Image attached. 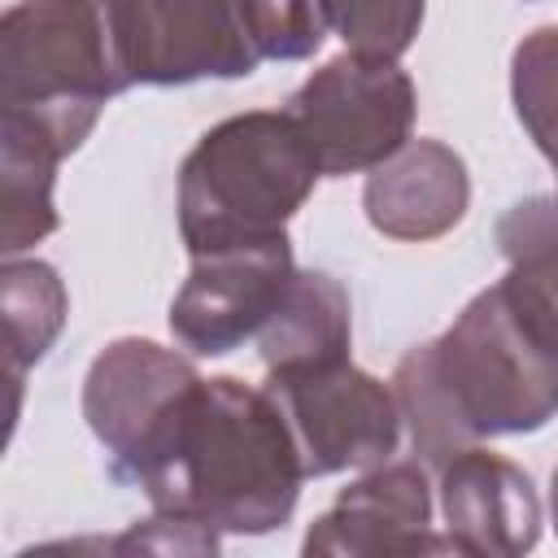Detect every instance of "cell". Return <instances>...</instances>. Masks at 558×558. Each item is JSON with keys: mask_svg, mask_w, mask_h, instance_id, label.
I'll list each match as a JSON object with an SVG mask.
<instances>
[{"mask_svg": "<svg viewBox=\"0 0 558 558\" xmlns=\"http://www.w3.org/2000/svg\"><path fill=\"white\" fill-rule=\"evenodd\" d=\"M301 445L275 392L235 375L196 379L153 445L135 488L148 506L218 536H266L296 510Z\"/></svg>", "mask_w": 558, "mask_h": 558, "instance_id": "6da1fadb", "label": "cell"}, {"mask_svg": "<svg viewBox=\"0 0 558 558\" xmlns=\"http://www.w3.org/2000/svg\"><path fill=\"white\" fill-rule=\"evenodd\" d=\"M427 353L475 440L541 432L558 414V270L510 266Z\"/></svg>", "mask_w": 558, "mask_h": 558, "instance_id": "7a4b0ae2", "label": "cell"}, {"mask_svg": "<svg viewBox=\"0 0 558 558\" xmlns=\"http://www.w3.org/2000/svg\"><path fill=\"white\" fill-rule=\"evenodd\" d=\"M323 179L288 109H248L209 126L179 166V235L192 257L288 235Z\"/></svg>", "mask_w": 558, "mask_h": 558, "instance_id": "3957f363", "label": "cell"}, {"mask_svg": "<svg viewBox=\"0 0 558 558\" xmlns=\"http://www.w3.org/2000/svg\"><path fill=\"white\" fill-rule=\"evenodd\" d=\"M131 87L113 0H17L0 17V113L39 126L65 157Z\"/></svg>", "mask_w": 558, "mask_h": 558, "instance_id": "277c9868", "label": "cell"}, {"mask_svg": "<svg viewBox=\"0 0 558 558\" xmlns=\"http://www.w3.org/2000/svg\"><path fill=\"white\" fill-rule=\"evenodd\" d=\"M323 179L371 174L397 148H405L418 118L414 78L392 57L344 52L318 65L288 100Z\"/></svg>", "mask_w": 558, "mask_h": 558, "instance_id": "5b68a950", "label": "cell"}, {"mask_svg": "<svg viewBox=\"0 0 558 558\" xmlns=\"http://www.w3.org/2000/svg\"><path fill=\"white\" fill-rule=\"evenodd\" d=\"M266 388L292 423L310 480L336 471H371L401 445L405 423L392 384L366 375L349 357L310 371H275L266 375Z\"/></svg>", "mask_w": 558, "mask_h": 558, "instance_id": "8992f818", "label": "cell"}, {"mask_svg": "<svg viewBox=\"0 0 558 558\" xmlns=\"http://www.w3.org/2000/svg\"><path fill=\"white\" fill-rule=\"evenodd\" d=\"M196 379L201 371L183 353L140 336H122L92 357L83 379V418L118 484L140 480L153 445Z\"/></svg>", "mask_w": 558, "mask_h": 558, "instance_id": "52a82bcc", "label": "cell"}, {"mask_svg": "<svg viewBox=\"0 0 558 558\" xmlns=\"http://www.w3.org/2000/svg\"><path fill=\"white\" fill-rule=\"evenodd\" d=\"M131 87L248 78L262 61L240 0H113Z\"/></svg>", "mask_w": 558, "mask_h": 558, "instance_id": "ba28073f", "label": "cell"}, {"mask_svg": "<svg viewBox=\"0 0 558 558\" xmlns=\"http://www.w3.org/2000/svg\"><path fill=\"white\" fill-rule=\"evenodd\" d=\"M292 275L296 262L288 235L192 257V270L170 301V336L196 357H222L244 340H257Z\"/></svg>", "mask_w": 558, "mask_h": 558, "instance_id": "9c48e42d", "label": "cell"}, {"mask_svg": "<svg viewBox=\"0 0 558 558\" xmlns=\"http://www.w3.org/2000/svg\"><path fill=\"white\" fill-rule=\"evenodd\" d=\"M432 480L427 466L414 462H379L362 480H353L331 510H323L301 549L305 554H453L449 536L432 527Z\"/></svg>", "mask_w": 558, "mask_h": 558, "instance_id": "30bf717a", "label": "cell"}, {"mask_svg": "<svg viewBox=\"0 0 558 558\" xmlns=\"http://www.w3.org/2000/svg\"><path fill=\"white\" fill-rule=\"evenodd\" d=\"M440 519L453 554L523 558L541 541V497L523 466L471 445L436 471Z\"/></svg>", "mask_w": 558, "mask_h": 558, "instance_id": "8fae6325", "label": "cell"}, {"mask_svg": "<svg viewBox=\"0 0 558 558\" xmlns=\"http://www.w3.org/2000/svg\"><path fill=\"white\" fill-rule=\"evenodd\" d=\"M471 205L466 161L440 140H410L366 174L362 209L388 240L427 244L449 235Z\"/></svg>", "mask_w": 558, "mask_h": 558, "instance_id": "7c38bea8", "label": "cell"}, {"mask_svg": "<svg viewBox=\"0 0 558 558\" xmlns=\"http://www.w3.org/2000/svg\"><path fill=\"white\" fill-rule=\"evenodd\" d=\"M349 344H353L349 292L327 270H296L279 310L257 331V353L266 362V375L344 362Z\"/></svg>", "mask_w": 558, "mask_h": 558, "instance_id": "4fadbf2b", "label": "cell"}, {"mask_svg": "<svg viewBox=\"0 0 558 558\" xmlns=\"http://www.w3.org/2000/svg\"><path fill=\"white\" fill-rule=\"evenodd\" d=\"M65 153L31 122L0 113V192H4V257H17L22 248L39 244L57 231V166Z\"/></svg>", "mask_w": 558, "mask_h": 558, "instance_id": "5bb4252c", "label": "cell"}, {"mask_svg": "<svg viewBox=\"0 0 558 558\" xmlns=\"http://www.w3.org/2000/svg\"><path fill=\"white\" fill-rule=\"evenodd\" d=\"M0 292H4V357H9V379L17 392L26 366H35L61 336L70 296H65L61 275L39 257L35 262L4 257Z\"/></svg>", "mask_w": 558, "mask_h": 558, "instance_id": "9a60e30c", "label": "cell"}, {"mask_svg": "<svg viewBox=\"0 0 558 558\" xmlns=\"http://www.w3.org/2000/svg\"><path fill=\"white\" fill-rule=\"evenodd\" d=\"M392 392H397V405H401V423L410 427V445H414V458L427 466V471H440L453 453L480 445L466 423L458 418L436 366H432V353L427 344H414L397 371H392Z\"/></svg>", "mask_w": 558, "mask_h": 558, "instance_id": "2e32d148", "label": "cell"}, {"mask_svg": "<svg viewBox=\"0 0 558 558\" xmlns=\"http://www.w3.org/2000/svg\"><path fill=\"white\" fill-rule=\"evenodd\" d=\"M510 100L536 144V153L558 174V22L527 31L510 52Z\"/></svg>", "mask_w": 558, "mask_h": 558, "instance_id": "e0dca14e", "label": "cell"}, {"mask_svg": "<svg viewBox=\"0 0 558 558\" xmlns=\"http://www.w3.org/2000/svg\"><path fill=\"white\" fill-rule=\"evenodd\" d=\"M427 0H323L327 26L344 39L349 52L362 57H401L418 26Z\"/></svg>", "mask_w": 558, "mask_h": 558, "instance_id": "ac0fdd59", "label": "cell"}, {"mask_svg": "<svg viewBox=\"0 0 558 558\" xmlns=\"http://www.w3.org/2000/svg\"><path fill=\"white\" fill-rule=\"evenodd\" d=\"M262 61H305L327 39L323 0H240Z\"/></svg>", "mask_w": 558, "mask_h": 558, "instance_id": "d6986e66", "label": "cell"}, {"mask_svg": "<svg viewBox=\"0 0 558 558\" xmlns=\"http://www.w3.org/2000/svg\"><path fill=\"white\" fill-rule=\"evenodd\" d=\"M497 248L510 266H554L558 270V196L514 201L497 218Z\"/></svg>", "mask_w": 558, "mask_h": 558, "instance_id": "ffe728a7", "label": "cell"}, {"mask_svg": "<svg viewBox=\"0 0 558 558\" xmlns=\"http://www.w3.org/2000/svg\"><path fill=\"white\" fill-rule=\"evenodd\" d=\"M549 514H554V532H558V466H554V480H549Z\"/></svg>", "mask_w": 558, "mask_h": 558, "instance_id": "44dd1931", "label": "cell"}]
</instances>
